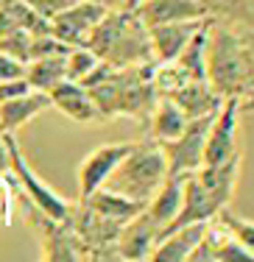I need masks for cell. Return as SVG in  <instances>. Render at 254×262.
<instances>
[{"mask_svg":"<svg viewBox=\"0 0 254 262\" xmlns=\"http://www.w3.org/2000/svg\"><path fill=\"white\" fill-rule=\"evenodd\" d=\"M207 84L221 98H243L254 90V45L229 23L207 26Z\"/></svg>","mask_w":254,"mask_h":262,"instance_id":"1","label":"cell"},{"mask_svg":"<svg viewBox=\"0 0 254 262\" xmlns=\"http://www.w3.org/2000/svg\"><path fill=\"white\" fill-rule=\"evenodd\" d=\"M101 61L112 67H134L154 61L148 26L129 9H109L90 31L87 45Z\"/></svg>","mask_w":254,"mask_h":262,"instance_id":"2","label":"cell"},{"mask_svg":"<svg viewBox=\"0 0 254 262\" xmlns=\"http://www.w3.org/2000/svg\"><path fill=\"white\" fill-rule=\"evenodd\" d=\"M165 179H168V162H165L162 145L157 140L154 142H134V148L109 173L103 187L132 198V201L148 204Z\"/></svg>","mask_w":254,"mask_h":262,"instance_id":"3","label":"cell"},{"mask_svg":"<svg viewBox=\"0 0 254 262\" xmlns=\"http://www.w3.org/2000/svg\"><path fill=\"white\" fill-rule=\"evenodd\" d=\"M6 142H9L11 173H14L17 184L23 187V192H26V198L31 201V207L39 212V215L51 217V221H70L73 204H67L56 190H51V187H48L34 170H31V165L26 162L20 145H17V140H14V131H6Z\"/></svg>","mask_w":254,"mask_h":262,"instance_id":"4","label":"cell"},{"mask_svg":"<svg viewBox=\"0 0 254 262\" xmlns=\"http://www.w3.org/2000/svg\"><path fill=\"white\" fill-rule=\"evenodd\" d=\"M238 154H243L240 151V98H224L207 128L204 165H221Z\"/></svg>","mask_w":254,"mask_h":262,"instance_id":"5","label":"cell"},{"mask_svg":"<svg viewBox=\"0 0 254 262\" xmlns=\"http://www.w3.org/2000/svg\"><path fill=\"white\" fill-rule=\"evenodd\" d=\"M213 115L190 117L184 131L176 137V140L159 142V145H162V154H165V162H168V173L187 176V173H196L198 167L204 165V142H207V128H209Z\"/></svg>","mask_w":254,"mask_h":262,"instance_id":"6","label":"cell"},{"mask_svg":"<svg viewBox=\"0 0 254 262\" xmlns=\"http://www.w3.org/2000/svg\"><path fill=\"white\" fill-rule=\"evenodd\" d=\"M107 11L109 9L101 3L76 0V3H70L67 9H61L56 17H51V34L70 48H84L90 31L98 26V20H101Z\"/></svg>","mask_w":254,"mask_h":262,"instance_id":"7","label":"cell"},{"mask_svg":"<svg viewBox=\"0 0 254 262\" xmlns=\"http://www.w3.org/2000/svg\"><path fill=\"white\" fill-rule=\"evenodd\" d=\"M134 148V142H103L95 151H90L78 165V192L87 198L109 179V173L120 165V159Z\"/></svg>","mask_w":254,"mask_h":262,"instance_id":"8","label":"cell"},{"mask_svg":"<svg viewBox=\"0 0 254 262\" xmlns=\"http://www.w3.org/2000/svg\"><path fill=\"white\" fill-rule=\"evenodd\" d=\"M36 221H39V232H42V259H67V262L90 259V248L76 234L70 221H51L45 215H39Z\"/></svg>","mask_w":254,"mask_h":262,"instance_id":"9","label":"cell"},{"mask_svg":"<svg viewBox=\"0 0 254 262\" xmlns=\"http://www.w3.org/2000/svg\"><path fill=\"white\" fill-rule=\"evenodd\" d=\"M159 237H162V229H159L157 223L151 221V215L142 209L140 215H134L132 221L120 229V234H117V243H115L117 257L120 259H148Z\"/></svg>","mask_w":254,"mask_h":262,"instance_id":"10","label":"cell"},{"mask_svg":"<svg viewBox=\"0 0 254 262\" xmlns=\"http://www.w3.org/2000/svg\"><path fill=\"white\" fill-rule=\"evenodd\" d=\"M48 95H51L53 109H59L65 117H70V120H76V123H98V120H103V115L98 112L92 95L87 92L84 84H78V81H70V78L59 81Z\"/></svg>","mask_w":254,"mask_h":262,"instance_id":"11","label":"cell"},{"mask_svg":"<svg viewBox=\"0 0 254 262\" xmlns=\"http://www.w3.org/2000/svg\"><path fill=\"white\" fill-rule=\"evenodd\" d=\"M207 20H182V23H162V26H151L148 36H151V51L157 64H168L176 61V56L184 51V45L190 42V36Z\"/></svg>","mask_w":254,"mask_h":262,"instance_id":"12","label":"cell"},{"mask_svg":"<svg viewBox=\"0 0 254 262\" xmlns=\"http://www.w3.org/2000/svg\"><path fill=\"white\" fill-rule=\"evenodd\" d=\"M207 232V223H184V226L168 229L162 232V237L157 240L151 257L154 262H187L193 248L198 246V240Z\"/></svg>","mask_w":254,"mask_h":262,"instance_id":"13","label":"cell"},{"mask_svg":"<svg viewBox=\"0 0 254 262\" xmlns=\"http://www.w3.org/2000/svg\"><path fill=\"white\" fill-rule=\"evenodd\" d=\"M137 17L151 26H162V23H182V20H207L201 0H145L140 3Z\"/></svg>","mask_w":254,"mask_h":262,"instance_id":"14","label":"cell"},{"mask_svg":"<svg viewBox=\"0 0 254 262\" xmlns=\"http://www.w3.org/2000/svg\"><path fill=\"white\" fill-rule=\"evenodd\" d=\"M51 95L42 90H28L17 98H9V101L0 103V134L6 131H17L20 126H26L28 120H34L36 115L51 109Z\"/></svg>","mask_w":254,"mask_h":262,"instance_id":"15","label":"cell"},{"mask_svg":"<svg viewBox=\"0 0 254 262\" xmlns=\"http://www.w3.org/2000/svg\"><path fill=\"white\" fill-rule=\"evenodd\" d=\"M168 98H173V101L179 103V109H182L187 117L213 115V112L224 103V98H221L204 78H187V81H182V84H179Z\"/></svg>","mask_w":254,"mask_h":262,"instance_id":"16","label":"cell"},{"mask_svg":"<svg viewBox=\"0 0 254 262\" xmlns=\"http://www.w3.org/2000/svg\"><path fill=\"white\" fill-rule=\"evenodd\" d=\"M184 179L187 176H176V173H168L159 190L151 195V201L145 204V212L151 215V221L157 223L159 229H168L173 223V217L182 209V192H184Z\"/></svg>","mask_w":254,"mask_h":262,"instance_id":"17","label":"cell"},{"mask_svg":"<svg viewBox=\"0 0 254 262\" xmlns=\"http://www.w3.org/2000/svg\"><path fill=\"white\" fill-rule=\"evenodd\" d=\"M81 204H84V207H90L92 212H98V215H103V217H109V221L120 223V226H126L134 215H140V212L145 209V204L132 201V198L120 195V192L107 190V187H98L95 192H90L87 198H81Z\"/></svg>","mask_w":254,"mask_h":262,"instance_id":"18","label":"cell"},{"mask_svg":"<svg viewBox=\"0 0 254 262\" xmlns=\"http://www.w3.org/2000/svg\"><path fill=\"white\" fill-rule=\"evenodd\" d=\"M190 117L179 109V103L168 95H159L157 103H154L151 115H148V123H151V137L157 142H171L176 140L184 131Z\"/></svg>","mask_w":254,"mask_h":262,"instance_id":"19","label":"cell"},{"mask_svg":"<svg viewBox=\"0 0 254 262\" xmlns=\"http://www.w3.org/2000/svg\"><path fill=\"white\" fill-rule=\"evenodd\" d=\"M207 26H209V17H207V23L190 36L184 51L176 56V61H173L187 78H204L207 81Z\"/></svg>","mask_w":254,"mask_h":262,"instance_id":"20","label":"cell"},{"mask_svg":"<svg viewBox=\"0 0 254 262\" xmlns=\"http://www.w3.org/2000/svg\"><path fill=\"white\" fill-rule=\"evenodd\" d=\"M65 56H42V59H34L26 64V81L31 84V90H42V92H51L59 81L67 78L65 70Z\"/></svg>","mask_w":254,"mask_h":262,"instance_id":"21","label":"cell"},{"mask_svg":"<svg viewBox=\"0 0 254 262\" xmlns=\"http://www.w3.org/2000/svg\"><path fill=\"white\" fill-rule=\"evenodd\" d=\"M98 61H101V59H98L90 48H70V53H67V59H65L67 78H70V81H81L87 73L98 64Z\"/></svg>","mask_w":254,"mask_h":262,"instance_id":"22","label":"cell"},{"mask_svg":"<svg viewBox=\"0 0 254 262\" xmlns=\"http://www.w3.org/2000/svg\"><path fill=\"white\" fill-rule=\"evenodd\" d=\"M218 221L224 223L229 232H232V234L238 237V240L243 243V246L254 254V221H249V217H238V215H232V212H229V207L218 212Z\"/></svg>","mask_w":254,"mask_h":262,"instance_id":"23","label":"cell"},{"mask_svg":"<svg viewBox=\"0 0 254 262\" xmlns=\"http://www.w3.org/2000/svg\"><path fill=\"white\" fill-rule=\"evenodd\" d=\"M11 198H14V184L6 173L0 176V223L3 226H11Z\"/></svg>","mask_w":254,"mask_h":262,"instance_id":"24","label":"cell"},{"mask_svg":"<svg viewBox=\"0 0 254 262\" xmlns=\"http://www.w3.org/2000/svg\"><path fill=\"white\" fill-rule=\"evenodd\" d=\"M23 3H28L36 14L45 17V20L51 23V17H56L61 9H67V6L76 3V0H23Z\"/></svg>","mask_w":254,"mask_h":262,"instance_id":"25","label":"cell"},{"mask_svg":"<svg viewBox=\"0 0 254 262\" xmlns=\"http://www.w3.org/2000/svg\"><path fill=\"white\" fill-rule=\"evenodd\" d=\"M11 78H26V64L0 51V81H11Z\"/></svg>","mask_w":254,"mask_h":262,"instance_id":"26","label":"cell"},{"mask_svg":"<svg viewBox=\"0 0 254 262\" xmlns=\"http://www.w3.org/2000/svg\"><path fill=\"white\" fill-rule=\"evenodd\" d=\"M31 84L26 78H11V81H0V103L9 101V98H17L23 92H28Z\"/></svg>","mask_w":254,"mask_h":262,"instance_id":"27","label":"cell"},{"mask_svg":"<svg viewBox=\"0 0 254 262\" xmlns=\"http://www.w3.org/2000/svg\"><path fill=\"white\" fill-rule=\"evenodd\" d=\"M11 173V157H9V142H6V134H0V176Z\"/></svg>","mask_w":254,"mask_h":262,"instance_id":"28","label":"cell"},{"mask_svg":"<svg viewBox=\"0 0 254 262\" xmlns=\"http://www.w3.org/2000/svg\"><path fill=\"white\" fill-rule=\"evenodd\" d=\"M92 3H101L107 9H123V0H92Z\"/></svg>","mask_w":254,"mask_h":262,"instance_id":"29","label":"cell"},{"mask_svg":"<svg viewBox=\"0 0 254 262\" xmlns=\"http://www.w3.org/2000/svg\"><path fill=\"white\" fill-rule=\"evenodd\" d=\"M140 3H145V0H123V9H129V11H134Z\"/></svg>","mask_w":254,"mask_h":262,"instance_id":"30","label":"cell"}]
</instances>
